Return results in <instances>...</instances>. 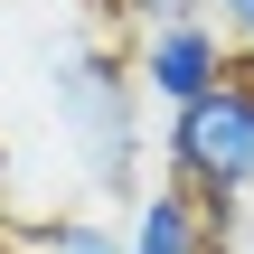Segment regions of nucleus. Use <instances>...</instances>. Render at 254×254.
<instances>
[{"label":"nucleus","mask_w":254,"mask_h":254,"mask_svg":"<svg viewBox=\"0 0 254 254\" xmlns=\"http://www.w3.org/2000/svg\"><path fill=\"white\" fill-rule=\"evenodd\" d=\"M0 254H38V245H9V236H0Z\"/></svg>","instance_id":"9"},{"label":"nucleus","mask_w":254,"mask_h":254,"mask_svg":"<svg viewBox=\"0 0 254 254\" xmlns=\"http://www.w3.org/2000/svg\"><path fill=\"white\" fill-rule=\"evenodd\" d=\"M226 28H236V38H226V47H236V66H245V75H254V0H245V9H236V19H226Z\"/></svg>","instance_id":"7"},{"label":"nucleus","mask_w":254,"mask_h":254,"mask_svg":"<svg viewBox=\"0 0 254 254\" xmlns=\"http://www.w3.org/2000/svg\"><path fill=\"white\" fill-rule=\"evenodd\" d=\"M38 254H123V236L94 217H57V226H38Z\"/></svg>","instance_id":"5"},{"label":"nucleus","mask_w":254,"mask_h":254,"mask_svg":"<svg viewBox=\"0 0 254 254\" xmlns=\"http://www.w3.org/2000/svg\"><path fill=\"white\" fill-rule=\"evenodd\" d=\"M160 160H170V189L198 198L207 217H236V198H254V75L245 66H226V85H207L198 104L170 113Z\"/></svg>","instance_id":"2"},{"label":"nucleus","mask_w":254,"mask_h":254,"mask_svg":"<svg viewBox=\"0 0 254 254\" xmlns=\"http://www.w3.org/2000/svg\"><path fill=\"white\" fill-rule=\"evenodd\" d=\"M123 254H226V217H207L179 189H141L132 226H123Z\"/></svg>","instance_id":"4"},{"label":"nucleus","mask_w":254,"mask_h":254,"mask_svg":"<svg viewBox=\"0 0 254 254\" xmlns=\"http://www.w3.org/2000/svg\"><path fill=\"white\" fill-rule=\"evenodd\" d=\"M47 113H57V141L94 198H141V170H132L141 160V94H132L113 47L66 38L47 66Z\"/></svg>","instance_id":"1"},{"label":"nucleus","mask_w":254,"mask_h":254,"mask_svg":"<svg viewBox=\"0 0 254 254\" xmlns=\"http://www.w3.org/2000/svg\"><path fill=\"white\" fill-rule=\"evenodd\" d=\"M226 66H236V47H226V28L217 19H160V28H141V47L123 57V75H132V94H151V104H198L207 85H226Z\"/></svg>","instance_id":"3"},{"label":"nucleus","mask_w":254,"mask_h":254,"mask_svg":"<svg viewBox=\"0 0 254 254\" xmlns=\"http://www.w3.org/2000/svg\"><path fill=\"white\" fill-rule=\"evenodd\" d=\"M198 9H207V0H198ZM217 9H226V19H236V9H245V0H217Z\"/></svg>","instance_id":"8"},{"label":"nucleus","mask_w":254,"mask_h":254,"mask_svg":"<svg viewBox=\"0 0 254 254\" xmlns=\"http://www.w3.org/2000/svg\"><path fill=\"white\" fill-rule=\"evenodd\" d=\"M132 28H160V19H198V0H113Z\"/></svg>","instance_id":"6"}]
</instances>
